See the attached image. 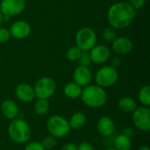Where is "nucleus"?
I'll use <instances>...</instances> for the list:
<instances>
[{
    "label": "nucleus",
    "mask_w": 150,
    "mask_h": 150,
    "mask_svg": "<svg viewBox=\"0 0 150 150\" xmlns=\"http://www.w3.org/2000/svg\"><path fill=\"white\" fill-rule=\"evenodd\" d=\"M135 10L128 2H117L111 5L107 12L108 21L112 28L125 29L133 22Z\"/></svg>",
    "instance_id": "f257e3e1"
},
{
    "label": "nucleus",
    "mask_w": 150,
    "mask_h": 150,
    "mask_svg": "<svg viewBox=\"0 0 150 150\" xmlns=\"http://www.w3.org/2000/svg\"><path fill=\"white\" fill-rule=\"evenodd\" d=\"M82 100L89 107H102L107 101V94L104 88L98 85H87L82 90Z\"/></svg>",
    "instance_id": "f03ea898"
},
{
    "label": "nucleus",
    "mask_w": 150,
    "mask_h": 150,
    "mask_svg": "<svg viewBox=\"0 0 150 150\" xmlns=\"http://www.w3.org/2000/svg\"><path fill=\"white\" fill-rule=\"evenodd\" d=\"M10 138L16 143L23 144L29 141L31 137V128L28 123L22 119H14L8 127Z\"/></svg>",
    "instance_id": "7ed1b4c3"
},
{
    "label": "nucleus",
    "mask_w": 150,
    "mask_h": 150,
    "mask_svg": "<svg viewBox=\"0 0 150 150\" xmlns=\"http://www.w3.org/2000/svg\"><path fill=\"white\" fill-rule=\"evenodd\" d=\"M47 128L50 135L54 138H62L66 136L71 129L69 121L60 115L50 117L47 122Z\"/></svg>",
    "instance_id": "20e7f679"
},
{
    "label": "nucleus",
    "mask_w": 150,
    "mask_h": 150,
    "mask_svg": "<svg viewBox=\"0 0 150 150\" xmlns=\"http://www.w3.org/2000/svg\"><path fill=\"white\" fill-rule=\"evenodd\" d=\"M76 43L82 51L88 52L97 44V34L90 27H82L76 33Z\"/></svg>",
    "instance_id": "39448f33"
},
{
    "label": "nucleus",
    "mask_w": 150,
    "mask_h": 150,
    "mask_svg": "<svg viewBox=\"0 0 150 150\" xmlns=\"http://www.w3.org/2000/svg\"><path fill=\"white\" fill-rule=\"evenodd\" d=\"M56 89V84L54 79L48 76H44L40 78L33 87L34 94L37 98L47 99L51 98Z\"/></svg>",
    "instance_id": "423d86ee"
},
{
    "label": "nucleus",
    "mask_w": 150,
    "mask_h": 150,
    "mask_svg": "<svg viewBox=\"0 0 150 150\" xmlns=\"http://www.w3.org/2000/svg\"><path fill=\"white\" fill-rule=\"evenodd\" d=\"M118 72L112 66H104L98 70L95 76L97 84L102 88L112 86L118 80Z\"/></svg>",
    "instance_id": "0eeeda50"
},
{
    "label": "nucleus",
    "mask_w": 150,
    "mask_h": 150,
    "mask_svg": "<svg viewBox=\"0 0 150 150\" xmlns=\"http://www.w3.org/2000/svg\"><path fill=\"white\" fill-rule=\"evenodd\" d=\"M133 122L135 127L142 132L150 130V109L148 106L136 108L133 114Z\"/></svg>",
    "instance_id": "6e6552de"
},
{
    "label": "nucleus",
    "mask_w": 150,
    "mask_h": 150,
    "mask_svg": "<svg viewBox=\"0 0 150 150\" xmlns=\"http://www.w3.org/2000/svg\"><path fill=\"white\" fill-rule=\"evenodd\" d=\"M25 8V0H2L0 4L1 13L4 17H14L20 14Z\"/></svg>",
    "instance_id": "1a4fd4ad"
},
{
    "label": "nucleus",
    "mask_w": 150,
    "mask_h": 150,
    "mask_svg": "<svg viewBox=\"0 0 150 150\" xmlns=\"http://www.w3.org/2000/svg\"><path fill=\"white\" fill-rule=\"evenodd\" d=\"M89 54L91 62L96 64H103L106 62L111 55L110 50L105 45H95L90 50Z\"/></svg>",
    "instance_id": "9d476101"
},
{
    "label": "nucleus",
    "mask_w": 150,
    "mask_h": 150,
    "mask_svg": "<svg viewBox=\"0 0 150 150\" xmlns=\"http://www.w3.org/2000/svg\"><path fill=\"white\" fill-rule=\"evenodd\" d=\"M10 33L15 39L22 40L26 37L31 33V26L30 25L24 20H18L11 24L10 27Z\"/></svg>",
    "instance_id": "9b49d317"
},
{
    "label": "nucleus",
    "mask_w": 150,
    "mask_h": 150,
    "mask_svg": "<svg viewBox=\"0 0 150 150\" xmlns=\"http://www.w3.org/2000/svg\"><path fill=\"white\" fill-rule=\"evenodd\" d=\"M74 83L78 84L80 87H85L90 84L92 79L91 70L87 67L78 66L73 73Z\"/></svg>",
    "instance_id": "f8f14e48"
},
{
    "label": "nucleus",
    "mask_w": 150,
    "mask_h": 150,
    "mask_svg": "<svg viewBox=\"0 0 150 150\" xmlns=\"http://www.w3.org/2000/svg\"><path fill=\"white\" fill-rule=\"evenodd\" d=\"M112 50L120 55H125L132 51L133 44L131 40L127 37H119L112 41Z\"/></svg>",
    "instance_id": "ddd939ff"
},
{
    "label": "nucleus",
    "mask_w": 150,
    "mask_h": 150,
    "mask_svg": "<svg viewBox=\"0 0 150 150\" xmlns=\"http://www.w3.org/2000/svg\"><path fill=\"white\" fill-rule=\"evenodd\" d=\"M98 132L105 137L112 136L115 131V124L113 120L106 116L101 117L97 123Z\"/></svg>",
    "instance_id": "4468645a"
},
{
    "label": "nucleus",
    "mask_w": 150,
    "mask_h": 150,
    "mask_svg": "<svg viewBox=\"0 0 150 150\" xmlns=\"http://www.w3.org/2000/svg\"><path fill=\"white\" fill-rule=\"evenodd\" d=\"M15 93L17 98L25 103H29L33 101L35 98L33 87H32L28 83H20L17 86L15 90Z\"/></svg>",
    "instance_id": "2eb2a0df"
},
{
    "label": "nucleus",
    "mask_w": 150,
    "mask_h": 150,
    "mask_svg": "<svg viewBox=\"0 0 150 150\" xmlns=\"http://www.w3.org/2000/svg\"><path fill=\"white\" fill-rule=\"evenodd\" d=\"M1 110L3 114L9 120H14L18 114V106L13 100L7 99L2 103Z\"/></svg>",
    "instance_id": "dca6fc26"
},
{
    "label": "nucleus",
    "mask_w": 150,
    "mask_h": 150,
    "mask_svg": "<svg viewBox=\"0 0 150 150\" xmlns=\"http://www.w3.org/2000/svg\"><path fill=\"white\" fill-rule=\"evenodd\" d=\"M118 107L123 112H134L137 108V103L132 98L124 97L119 100Z\"/></svg>",
    "instance_id": "f3484780"
},
{
    "label": "nucleus",
    "mask_w": 150,
    "mask_h": 150,
    "mask_svg": "<svg viewBox=\"0 0 150 150\" xmlns=\"http://www.w3.org/2000/svg\"><path fill=\"white\" fill-rule=\"evenodd\" d=\"M86 123V116L83 112H75L69 119V124L70 128L73 129H80Z\"/></svg>",
    "instance_id": "a211bd4d"
},
{
    "label": "nucleus",
    "mask_w": 150,
    "mask_h": 150,
    "mask_svg": "<svg viewBox=\"0 0 150 150\" xmlns=\"http://www.w3.org/2000/svg\"><path fill=\"white\" fill-rule=\"evenodd\" d=\"M64 94L66 97L71 99H76L79 98L82 94V87H80L76 83H69L64 87Z\"/></svg>",
    "instance_id": "6ab92c4d"
},
{
    "label": "nucleus",
    "mask_w": 150,
    "mask_h": 150,
    "mask_svg": "<svg viewBox=\"0 0 150 150\" xmlns=\"http://www.w3.org/2000/svg\"><path fill=\"white\" fill-rule=\"evenodd\" d=\"M132 146L131 139L124 134L118 135L114 140V149L117 150H130Z\"/></svg>",
    "instance_id": "aec40b11"
},
{
    "label": "nucleus",
    "mask_w": 150,
    "mask_h": 150,
    "mask_svg": "<svg viewBox=\"0 0 150 150\" xmlns=\"http://www.w3.org/2000/svg\"><path fill=\"white\" fill-rule=\"evenodd\" d=\"M34 111L38 115H46L49 111V103L47 99L38 98L34 104Z\"/></svg>",
    "instance_id": "412c9836"
},
{
    "label": "nucleus",
    "mask_w": 150,
    "mask_h": 150,
    "mask_svg": "<svg viewBox=\"0 0 150 150\" xmlns=\"http://www.w3.org/2000/svg\"><path fill=\"white\" fill-rule=\"evenodd\" d=\"M139 100L144 106L150 105V86L144 85L139 91Z\"/></svg>",
    "instance_id": "4be33fe9"
},
{
    "label": "nucleus",
    "mask_w": 150,
    "mask_h": 150,
    "mask_svg": "<svg viewBox=\"0 0 150 150\" xmlns=\"http://www.w3.org/2000/svg\"><path fill=\"white\" fill-rule=\"evenodd\" d=\"M82 52L83 51L78 47H76V46L71 47L68 49V51L66 53L67 59L71 62H77V60L80 58V56L82 54Z\"/></svg>",
    "instance_id": "5701e85b"
},
{
    "label": "nucleus",
    "mask_w": 150,
    "mask_h": 150,
    "mask_svg": "<svg viewBox=\"0 0 150 150\" xmlns=\"http://www.w3.org/2000/svg\"><path fill=\"white\" fill-rule=\"evenodd\" d=\"M103 38L106 41H113L116 39V32L114 28L111 27H106L103 31Z\"/></svg>",
    "instance_id": "b1692460"
},
{
    "label": "nucleus",
    "mask_w": 150,
    "mask_h": 150,
    "mask_svg": "<svg viewBox=\"0 0 150 150\" xmlns=\"http://www.w3.org/2000/svg\"><path fill=\"white\" fill-rule=\"evenodd\" d=\"M77 62H78L79 66H83V67H87L88 68L91 65V63L92 62L91 59V56H90V54L88 52L83 51L80 58L77 60Z\"/></svg>",
    "instance_id": "393cba45"
},
{
    "label": "nucleus",
    "mask_w": 150,
    "mask_h": 150,
    "mask_svg": "<svg viewBox=\"0 0 150 150\" xmlns=\"http://www.w3.org/2000/svg\"><path fill=\"white\" fill-rule=\"evenodd\" d=\"M55 144H56V138H54L52 135L45 137L41 142V145L45 149H51L55 146Z\"/></svg>",
    "instance_id": "a878e982"
},
{
    "label": "nucleus",
    "mask_w": 150,
    "mask_h": 150,
    "mask_svg": "<svg viewBox=\"0 0 150 150\" xmlns=\"http://www.w3.org/2000/svg\"><path fill=\"white\" fill-rule=\"evenodd\" d=\"M11 37L10 31L7 28H0V43H5Z\"/></svg>",
    "instance_id": "bb28decb"
},
{
    "label": "nucleus",
    "mask_w": 150,
    "mask_h": 150,
    "mask_svg": "<svg viewBox=\"0 0 150 150\" xmlns=\"http://www.w3.org/2000/svg\"><path fill=\"white\" fill-rule=\"evenodd\" d=\"M25 150H45L43 146L40 142H33L27 144L25 148Z\"/></svg>",
    "instance_id": "cd10ccee"
},
{
    "label": "nucleus",
    "mask_w": 150,
    "mask_h": 150,
    "mask_svg": "<svg viewBox=\"0 0 150 150\" xmlns=\"http://www.w3.org/2000/svg\"><path fill=\"white\" fill-rule=\"evenodd\" d=\"M131 6L134 9V10H139V9H142L145 3H146V0H129L128 2Z\"/></svg>",
    "instance_id": "c85d7f7f"
},
{
    "label": "nucleus",
    "mask_w": 150,
    "mask_h": 150,
    "mask_svg": "<svg viewBox=\"0 0 150 150\" xmlns=\"http://www.w3.org/2000/svg\"><path fill=\"white\" fill-rule=\"evenodd\" d=\"M77 150H95L93 146L90 142H82L79 146H77Z\"/></svg>",
    "instance_id": "c756f323"
},
{
    "label": "nucleus",
    "mask_w": 150,
    "mask_h": 150,
    "mask_svg": "<svg viewBox=\"0 0 150 150\" xmlns=\"http://www.w3.org/2000/svg\"><path fill=\"white\" fill-rule=\"evenodd\" d=\"M122 134H124V135H126L127 137H128V138L131 139V138L134 136V130H133L131 127H127V128H125V129L123 130Z\"/></svg>",
    "instance_id": "7c9ffc66"
},
{
    "label": "nucleus",
    "mask_w": 150,
    "mask_h": 150,
    "mask_svg": "<svg viewBox=\"0 0 150 150\" xmlns=\"http://www.w3.org/2000/svg\"><path fill=\"white\" fill-rule=\"evenodd\" d=\"M61 150H77V146L74 143H67L62 146Z\"/></svg>",
    "instance_id": "2f4dec72"
},
{
    "label": "nucleus",
    "mask_w": 150,
    "mask_h": 150,
    "mask_svg": "<svg viewBox=\"0 0 150 150\" xmlns=\"http://www.w3.org/2000/svg\"><path fill=\"white\" fill-rule=\"evenodd\" d=\"M120 62H121V61H120V57H118V56H116V57H114L112 60V67H113L114 69H116V68H118L120 65Z\"/></svg>",
    "instance_id": "473e14b6"
},
{
    "label": "nucleus",
    "mask_w": 150,
    "mask_h": 150,
    "mask_svg": "<svg viewBox=\"0 0 150 150\" xmlns=\"http://www.w3.org/2000/svg\"><path fill=\"white\" fill-rule=\"evenodd\" d=\"M138 150H150L149 147V146H146V145H143V146H141Z\"/></svg>",
    "instance_id": "72a5a7b5"
},
{
    "label": "nucleus",
    "mask_w": 150,
    "mask_h": 150,
    "mask_svg": "<svg viewBox=\"0 0 150 150\" xmlns=\"http://www.w3.org/2000/svg\"><path fill=\"white\" fill-rule=\"evenodd\" d=\"M3 20H4V16H3V14L0 12V25H1V23H2Z\"/></svg>",
    "instance_id": "f704fd0d"
},
{
    "label": "nucleus",
    "mask_w": 150,
    "mask_h": 150,
    "mask_svg": "<svg viewBox=\"0 0 150 150\" xmlns=\"http://www.w3.org/2000/svg\"><path fill=\"white\" fill-rule=\"evenodd\" d=\"M107 150H117V149H115L114 148H110V149H108Z\"/></svg>",
    "instance_id": "c9c22d12"
}]
</instances>
